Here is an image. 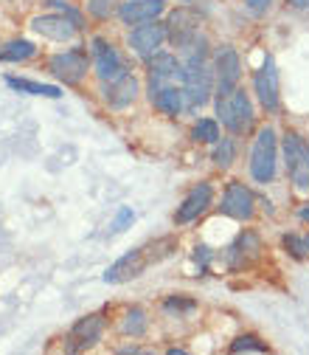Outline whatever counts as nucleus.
Segmentation results:
<instances>
[{
    "label": "nucleus",
    "instance_id": "1",
    "mask_svg": "<svg viewBox=\"0 0 309 355\" xmlns=\"http://www.w3.org/2000/svg\"><path fill=\"white\" fill-rule=\"evenodd\" d=\"M250 175L253 181L268 184L276 178V132L270 127H261L253 141L250 153Z\"/></svg>",
    "mask_w": 309,
    "mask_h": 355
},
{
    "label": "nucleus",
    "instance_id": "2",
    "mask_svg": "<svg viewBox=\"0 0 309 355\" xmlns=\"http://www.w3.org/2000/svg\"><path fill=\"white\" fill-rule=\"evenodd\" d=\"M284 155H287V172L292 178V184L301 192H309V147L301 136L287 132L284 136Z\"/></svg>",
    "mask_w": 309,
    "mask_h": 355
},
{
    "label": "nucleus",
    "instance_id": "3",
    "mask_svg": "<svg viewBox=\"0 0 309 355\" xmlns=\"http://www.w3.org/2000/svg\"><path fill=\"white\" fill-rule=\"evenodd\" d=\"M208 96H211V71L200 57L191 60V65L183 71V99L189 107H203Z\"/></svg>",
    "mask_w": 309,
    "mask_h": 355
},
{
    "label": "nucleus",
    "instance_id": "4",
    "mask_svg": "<svg viewBox=\"0 0 309 355\" xmlns=\"http://www.w3.org/2000/svg\"><path fill=\"white\" fill-rule=\"evenodd\" d=\"M216 110H219L223 121H225L234 132H245V130L253 124V107H250V99H247L245 91H234V94H228V96H219Z\"/></svg>",
    "mask_w": 309,
    "mask_h": 355
},
{
    "label": "nucleus",
    "instance_id": "5",
    "mask_svg": "<svg viewBox=\"0 0 309 355\" xmlns=\"http://www.w3.org/2000/svg\"><path fill=\"white\" fill-rule=\"evenodd\" d=\"M147 265H149L147 251H144V248H135V251L124 254L121 259H115V262L110 265L107 274H104V282L118 285V282H127V279H135V277H141V274L147 271Z\"/></svg>",
    "mask_w": 309,
    "mask_h": 355
},
{
    "label": "nucleus",
    "instance_id": "6",
    "mask_svg": "<svg viewBox=\"0 0 309 355\" xmlns=\"http://www.w3.org/2000/svg\"><path fill=\"white\" fill-rule=\"evenodd\" d=\"M253 87H256L259 102L268 107V110H276L279 107V71H276L273 57H268V60H264V65L256 71Z\"/></svg>",
    "mask_w": 309,
    "mask_h": 355
},
{
    "label": "nucleus",
    "instance_id": "7",
    "mask_svg": "<svg viewBox=\"0 0 309 355\" xmlns=\"http://www.w3.org/2000/svg\"><path fill=\"white\" fill-rule=\"evenodd\" d=\"M239 73H242V65H239L236 51H231V49L219 51V57H216V94L219 96L234 94L236 85H239Z\"/></svg>",
    "mask_w": 309,
    "mask_h": 355
},
{
    "label": "nucleus",
    "instance_id": "8",
    "mask_svg": "<svg viewBox=\"0 0 309 355\" xmlns=\"http://www.w3.org/2000/svg\"><path fill=\"white\" fill-rule=\"evenodd\" d=\"M163 40H166V26L163 23H155V20L138 26L135 31H132V37H129L132 49H135V54H141V57L158 54V49L163 46Z\"/></svg>",
    "mask_w": 309,
    "mask_h": 355
},
{
    "label": "nucleus",
    "instance_id": "9",
    "mask_svg": "<svg viewBox=\"0 0 309 355\" xmlns=\"http://www.w3.org/2000/svg\"><path fill=\"white\" fill-rule=\"evenodd\" d=\"M93 54H96V71H99V76H102L104 82H113V79H118L121 73H127V71H124V62H121V57H118V51L110 46L107 40H102V37L93 40Z\"/></svg>",
    "mask_w": 309,
    "mask_h": 355
},
{
    "label": "nucleus",
    "instance_id": "10",
    "mask_svg": "<svg viewBox=\"0 0 309 355\" xmlns=\"http://www.w3.org/2000/svg\"><path fill=\"white\" fill-rule=\"evenodd\" d=\"M166 12V3L163 0H129V3L121 6V20L127 26H141V23H149L155 17H160Z\"/></svg>",
    "mask_w": 309,
    "mask_h": 355
},
{
    "label": "nucleus",
    "instance_id": "11",
    "mask_svg": "<svg viewBox=\"0 0 309 355\" xmlns=\"http://www.w3.org/2000/svg\"><path fill=\"white\" fill-rule=\"evenodd\" d=\"M51 71L65 82H79L87 73V57L79 51H65L51 57Z\"/></svg>",
    "mask_w": 309,
    "mask_h": 355
},
{
    "label": "nucleus",
    "instance_id": "12",
    "mask_svg": "<svg viewBox=\"0 0 309 355\" xmlns=\"http://www.w3.org/2000/svg\"><path fill=\"white\" fill-rule=\"evenodd\" d=\"M223 211L236 220H250L253 217V195L242 184H231L223 198Z\"/></svg>",
    "mask_w": 309,
    "mask_h": 355
},
{
    "label": "nucleus",
    "instance_id": "13",
    "mask_svg": "<svg viewBox=\"0 0 309 355\" xmlns=\"http://www.w3.org/2000/svg\"><path fill=\"white\" fill-rule=\"evenodd\" d=\"M31 26H34V31H39L42 37H51V40H59V42H65V40H71V37L76 34V23L68 20V17H62V15L34 17Z\"/></svg>",
    "mask_w": 309,
    "mask_h": 355
},
{
    "label": "nucleus",
    "instance_id": "14",
    "mask_svg": "<svg viewBox=\"0 0 309 355\" xmlns=\"http://www.w3.org/2000/svg\"><path fill=\"white\" fill-rule=\"evenodd\" d=\"M208 206H211V187H208V184H200V187H194L191 195L183 200V206L178 209L174 220H178V223H191V220L200 217Z\"/></svg>",
    "mask_w": 309,
    "mask_h": 355
},
{
    "label": "nucleus",
    "instance_id": "15",
    "mask_svg": "<svg viewBox=\"0 0 309 355\" xmlns=\"http://www.w3.org/2000/svg\"><path fill=\"white\" fill-rule=\"evenodd\" d=\"M178 73H180V65L171 54H155V60L149 62V87H152V94L160 91V87H166V82L174 79Z\"/></svg>",
    "mask_w": 309,
    "mask_h": 355
},
{
    "label": "nucleus",
    "instance_id": "16",
    "mask_svg": "<svg viewBox=\"0 0 309 355\" xmlns=\"http://www.w3.org/2000/svg\"><path fill=\"white\" fill-rule=\"evenodd\" d=\"M135 94H138V82H135V76H129V73H121L118 79H113L110 82V87H107V102L113 105V107H127L132 99H135Z\"/></svg>",
    "mask_w": 309,
    "mask_h": 355
},
{
    "label": "nucleus",
    "instance_id": "17",
    "mask_svg": "<svg viewBox=\"0 0 309 355\" xmlns=\"http://www.w3.org/2000/svg\"><path fill=\"white\" fill-rule=\"evenodd\" d=\"M197 26H200V20H197V15L194 12H186V9H180V12H174L171 17H169V28H171V40L178 42V46H189V40L197 34Z\"/></svg>",
    "mask_w": 309,
    "mask_h": 355
},
{
    "label": "nucleus",
    "instance_id": "18",
    "mask_svg": "<svg viewBox=\"0 0 309 355\" xmlns=\"http://www.w3.org/2000/svg\"><path fill=\"white\" fill-rule=\"evenodd\" d=\"M102 330H104V322H102V316H84V319H79L76 324H73V330H71V336H73V341L79 344V347H91V344H96L99 338H102Z\"/></svg>",
    "mask_w": 309,
    "mask_h": 355
},
{
    "label": "nucleus",
    "instance_id": "19",
    "mask_svg": "<svg viewBox=\"0 0 309 355\" xmlns=\"http://www.w3.org/2000/svg\"><path fill=\"white\" fill-rule=\"evenodd\" d=\"M152 105L166 116H178L183 110V91H178V87H160V91L152 94Z\"/></svg>",
    "mask_w": 309,
    "mask_h": 355
},
{
    "label": "nucleus",
    "instance_id": "20",
    "mask_svg": "<svg viewBox=\"0 0 309 355\" xmlns=\"http://www.w3.org/2000/svg\"><path fill=\"white\" fill-rule=\"evenodd\" d=\"M6 85L15 87L20 94H31V96H48V99H59V87L57 85H42V82H31V79H17V76H6Z\"/></svg>",
    "mask_w": 309,
    "mask_h": 355
},
{
    "label": "nucleus",
    "instance_id": "21",
    "mask_svg": "<svg viewBox=\"0 0 309 355\" xmlns=\"http://www.w3.org/2000/svg\"><path fill=\"white\" fill-rule=\"evenodd\" d=\"M34 42H28V40H15V42H9V46L0 51V62H20V60H31L34 57Z\"/></svg>",
    "mask_w": 309,
    "mask_h": 355
},
{
    "label": "nucleus",
    "instance_id": "22",
    "mask_svg": "<svg viewBox=\"0 0 309 355\" xmlns=\"http://www.w3.org/2000/svg\"><path fill=\"white\" fill-rule=\"evenodd\" d=\"M191 136H194L197 141L214 144V141H219V127H216V121H211V119H203V121H197V124H194Z\"/></svg>",
    "mask_w": 309,
    "mask_h": 355
},
{
    "label": "nucleus",
    "instance_id": "23",
    "mask_svg": "<svg viewBox=\"0 0 309 355\" xmlns=\"http://www.w3.org/2000/svg\"><path fill=\"white\" fill-rule=\"evenodd\" d=\"M214 164L216 166H231L234 164V141L231 139H223L214 150Z\"/></svg>",
    "mask_w": 309,
    "mask_h": 355
},
{
    "label": "nucleus",
    "instance_id": "24",
    "mask_svg": "<svg viewBox=\"0 0 309 355\" xmlns=\"http://www.w3.org/2000/svg\"><path fill=\"white\" fill-rule=\"evenodd\" d=\"M124 330L132 333V336H141V333L147 330L144 310H129V313H127V322H124Z\"/></svg>",
    "mask_w": 309,
    "mask_h": 355
},
{
    "label": "nucleus",
    "instance_id": "25",
    "mask_svg": "<svg viewBox=\"0 0 309 355\" xmlns=\"http://www.w3.org/2000/svg\"><path fill=\"white\" fill-rule=\"evenodd\" d=\"M245 349H256V352H264V344H259L253 336H242L231 344V352H245Z\"/></svg>",
    "mask_w": 309,
    "mask_h": 355
},
{
    "label": "nucleus",
    "instance_id": "26",
    "mask_svg": "<svg viewBox=\"0 0 309 355\" xmlns=\"http://www.w3.org/2000/svg\"><path fill=\"white\" fill-rule=\"evenodd\" d=\"M284 245H287V251H292V257H298V259H303L306 257V243L303 240H298V237H284Z\"/></svg>",
    "mask_w": 309,
    "mask_h": 355
},
{
    "label": "nucleus",
    "instance_id": "27",
    "mask_svg": "<svg viewBox=\"0 0 309 355\" xmlns=\"http://www.w3.org/2000/svg\"><path fill=\"white\" fill-rule=\"evenodd\" d=\"M129 220H132V211H129V209H121V211H118V220H115V226H113V229H115V232H124V226L129 223Z\"/></svg>",
    "mask_w": 309,
    "mask_h": 355
},
{
    "label": "nucleus",
    "instance_id": "28",
    "mask_svg": "<svg viewBox=\"0 0 309 355\" xmlns=\"http://www.w3.org/2000/svg\"><path fill=\"white\" fill-rule=\"evenodd\" d=\"M270 3L273 0H247V6L256 12V15H261V12H268L270 9Z\"/></svg>",
    "mask_w": 309,
    "mask_h": 355
},
{
    "label": "nucleus",
    "instance_id": "29",
    "mask_svg": "<svg viewBox=\"0 0 309 355\" xmlns=\"http://www.w3.org/2000/svg\"><path fill=\"white\" fill-rule=\"evenodd\" d=\"M287 3L295 9H309V0H287Z\"/></svg>",
    "mask_w": 309,
    "mask_h": 355
},
{
    "label": "nucleus",
    "instance_id": "30",
    "mask_svg": "<svg viewBox=\"0 0 309 355\" xmlns=\"http://www.w3.org/2000/svg\"><path fill=\"white\" fill-rule=\"evenodd\" d=\"M301 220H306V223H309V206L301 209Z\"/></svg>",
    "mask_w": 309,
    "mask_h": 355
},
{
    "label": "nucleus",
    "instance_id": "31",
    "mask_svg": "<svg viewBox=\"0 0 309 355\" xmlns=\"http://www.w3.org/2000/svg\"><path fill=\"white\" fill-rule=\"evenodd\" d=\"M306 248H309V240H306Z\"/></svg>",
    "mask_w": 309,
    "mask_h": 355
}]
</instances>
